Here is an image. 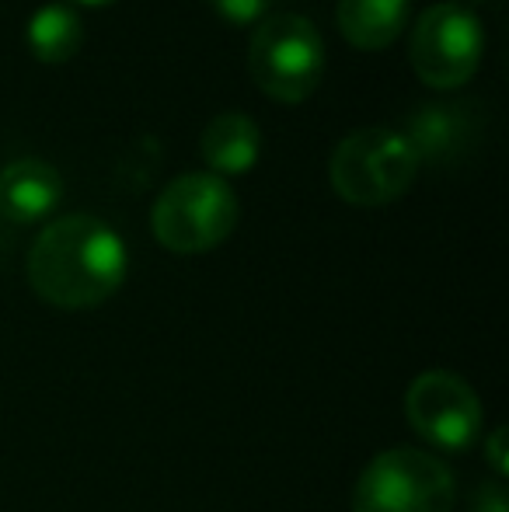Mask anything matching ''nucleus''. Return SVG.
Wrapping results in <instances>:
<instances>
[{
	"instance_id": "14",
	"label": "nucleus",
	"mask_w": 509,
	"mask_h": 512,
	"mask_svg": "<svg viewBox=\"0 0 509 512\" xmlns=\"http://www.w3.org/2000/svg\"><path fill=\"white\" fill-rule=\"evenodd\" d=\"M506 429H496L489 439H485V460H489L492 474H496V481H503L509 474V450H506Z\"/></svg>"
},
{
	"instance_id": "6",
	"label": "nucleus",
	"mask_w": 509,
	"mask_h": 512,
	"mask_svg": "<svg viewBox=\"0 0 509 512\" xmlns=\"http://www.w3.org/2000/svg\"><path fill=\"white\" fill-rule=\"evenodd\" d=\"M485 32L475 11L464 4H433L419 14L408 42L415 74L429 88H461L482 67Z\"/></svg>"
},
{
	"instance_id": "9",
	"label": "nucleus",
	"mask_w": 509,
	"mask_h": 512,
	"mask_svg": "<svg viewBox=\"0 0 509 512\" xmlns=\"http://www.w3.org/2000/svg\"><path fill=\"white\" fill-rule=\"evenodd\" d=\"M203 161L213 168V175H245L258 164L262 154V129L255 119L241 112H220L217 119H210V126L203 129Z\"/></svg>"
},
{
	"instance_id": "1",
	"label": "nucleus",
	"mask_w": 509,
	"mask_h": 512,
	"mask_svg": "<svg viewBox=\"0 0 509 512\" xmlns=\"http://www.w3.org/2000/svg\"><path fill=\"white\" fill-rule=\"evenodd\" d=\"M126 269V241L88 213L53 220L28 251V286L60 310L105 304L123 286Z\"/></svg>"
},
{
	"instance_id": "8",
	"label": "nucleus",
	"mask_w": 509,
	"mask_h": 512,
	"mask_svg": "<svg viewBox=\"0 0 509 512\" xmlns=\"http://www.w3.org/2000/svg\"><path fill=\"white\" fill-rule=\"evenodd\" d=\"M63 178L53 164L21 157L0 171V213L14 223H39L60 206Z\"/></svg>"
},
{
	"instance_id": "5",
	"label": "nucleus",
	"mask_w": 509,
	"mask_h": 512,
	"mask_svg": "<svg viewBox=\"0 0 509 512\" xmlns=\"http://www.w3.org/2000/svg\"><path fill=\"white\" fill-rule=\"evenodd\" d=\"M457 485L440 457L415 446L384 450L363 467L353 512H454Z\"/></svg>"
},
{
	"instance_id": "11",
	"label": "nucleus",
	"mask_w": 509,
	"mask_h": 512,
	"mask_svg": "<svg viewBox=\"0 0 509 512\" xmlns=\"http://www.w3.org/2000/svg\"><path fill=\"white\" fill-rule=\"evenodd\" d=\"M28 49H32L35 60L42 63H67L77 56L84 42V25L81 14L74 11L63 0H53V4H42L39 11L28 18L25 28Z\"/></svg>"
},
{
	"instance_id": "13",
	"label": "nucleus",
	"mask_w": 509,
	"mask_h": 512,
	"mask_svg": "<svg viewBox=\"0 0 509 512\" xmlns=\"http://www.w3.org/2000/svg\"><path fill=\"white\" fill-rule=\"evenodd\" d=\"M210 7L231 25H255L269 14L272 0H210Z\"/></svg>"
},
{
	"instance_id": "4",
	"label": "nucleus",
	"mask_w": 509,
	"mask_h": 512,
	"mask_svg": "<svg viewBox=\"0 0 509 512\" xmlns=\"http://www.w3.org/2000/svg\"><path fill=\"white\" fill-rule=\"evenodd\" d=\"M248 70L255 84L276 102H304L325 74V39L304 14H265L252 32Z\"/></svg>"
},
{
	"instance_id": "12",
	"label": "nucleus",
	"mask_w": 509,
	"mask_h": 512,
	"mask_svg": "<svg viewBox=\"0 0 509 512\" xmlns=\"http://www.w3.org/2000/svg\"><path fill=\"white\" fill-rule=\"evenodd\" d=\"M468 133H471V122H468V115H464L461 108L422 105L419 112L408 119L405 140L415 147L419 161H426V157H450V154H457Z\"/></svg>"
},
{
	"instance_id": "3",
	"label": "nucleus",
	"mask_w": 509,
	"mask_h": 512,
	"mask_svg": "<svg viewBox=\"0 0 509 512\" xmlns=\"http://www.w3.org/2000/svg\"><path fill=\"white\" fill-rule=\"evenodd\" d=\"M238 196L213 171H189L164 185L154 203V237L175 255H203L238 227Z\"/></svg>"
},
{
	"instance_id": "2",
	"label": "nucleus",
	"mask_w": 509,
	"mask_h": 512,
	"mask_svg": "<svg viewBox=\"0 0 509 512\" xmlns=\"http://www.w3.org/2000/svg\"><path fill=\"white\" fill-rule=\"evenodd\" d=\"M419 154L405 133L387 126L356 129L335 143L328 178L332 189L353 206H387L405 196L419 175Z\"/></svg>"
},
{
	"instance_id": "16",
	"label": "nucleus",
	"mask_w": 509,
	"mask_h": 512,
	"mask_svg": "<svg viewBox=\"0 0 509 512\" xmlns=\"http://www.w3.org/2000/svg\"><path fill=\"white\" fill-rule=\"evenodd\" d=\"M74 4H88V7H102V4H112V0H74Z\"/></svg>"
},
{
	"instance_id": "15",
	"label": "nucleus",
	"mask_w": 509,
	"mask_h": 512,
	"mask_svg": "<svg viewBox=\"0 0 509 512\" xmlns=\"http://www.w3.org/2000/svg\"><path fill=\"white\" fill-rule=\"evenodd\" d=\"M475 512H509V495L503 488V481H485L475 492Z\"/></svg>"
},
{
	"instance_id": "10",
	"label": "nucleus",
	"mask_w": 509,
	"mask_h": 512,
	"mask_svg": "<svg viewBox=\"0 0 509 512\" xmlns=\"http://www.w3.org/2000/svg\"><path fill=\"white\" fill-rule=\"evenodd\" d=\"M412 0H339L335 21L356 49H387L401 35Z\"/></svg>"
},
{
	"instance_id": "7",
	"label": "nucleus",
	"mask_w": 509,
	"mask_h": 512,
	"mask_svg": "<svg viewBox=\"0 0 509 512\" xmlns=\"http://www.w3.org/2000/svg\"><path fill=\"white\" fill-rule=\"evenodd\" d=\"M405 415L412 429L436 450L461 453L482 432V405L461 377L429 370L412 380L405 394Z\"/></svg>"
}]
</instances>
